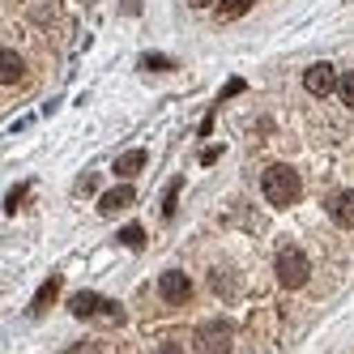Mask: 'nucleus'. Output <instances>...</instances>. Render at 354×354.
I'll return each instance as SVG.
<instances>
[{
	"instance_id": "f3484780",
	"label": "nucleus",
	"mask_w": 354,
	"mask_h": 354,
	"mask_svg": "<svg viewBox=\"0 0 354 354\" xmlns=\"http://www.w3.org/2000/svg\"><path fill=\"white\" fill-rule=\"evenodd\" d=\"M141 64H145V68H154V73H162V68H171V60H167V56H158V52H149V56H145Z\"/></svg>"
},
{
	"instance_id": "f03ea898",
	"label": "nucleus",
	"mask_w": 354,
	"mask_h": 354,
	"mask_svg": "<svg viewBox=\"0 0 354 354\" xmlns=\"http://www.w3.org/2000/svg\"><path fill=\"white\" fill-rule=\"evenodd\" d=\"M308 277H312V265H308V257H303L299 248H282V252H277V282H282V290L308 286Z\"/></svg>"
},
{
	"instance_id": "412c9836",
	"label": "nucleus",
	"mask_w": 354,
	"mask_h": 354,
	"mask_svg": "<svg viewBox=\"0 0 354 354\" xmlns=\"http://www.w3.org/2000/svg\"><path fill=\"white\" fill-rule=\"evenodd\" d=\"M120 9H124V13H129V17H133V13L141 9V0H124V5H120Z\"/></svg>"
},
{
	"instance_id": "dca6fc26",
	"label": "nucleus",
	"mask_w": 354,
	"mask_h": 354,
	"mask_svg": "<svg viewBox=\"0 0 354 354\" xmlns=\"http://www.w3.org/2000/svg\"><path fill=\"white\" fill-rule=\"evenodd\" d=\"M26 188H30V184H17V188L9 192V201H5V214H17V205H21V196H26Z\"/></svg>"
},
{
	"instance_id": "9d476101",
	"label": "nucleus",
	"mask_w": 354,
	"mask_h": 354,
	"mask_svg": "<svg viewBox=\"0 0 354 354\" xmlns=\"http://www.w3.org/2000/svg\"><path fill=\"white\" fill-rule=\"evenodd\" d=\"M56 295H60V277L52 273V277H47V282L39 286V295H35V303H30V316H43V312L56 303Z\"/></svg>"
},
{
	"instance_id": "39448f33",
	"label": "nucleus",
	"mask_w": 354,
	"mask_h": 354,
	"mask_svg": "<svg viewBox=\"0 0 354 354\" xmlns=\"http://www.w3.org/2000/svg\"><path fill=\"white\" fill-rule=\"evenodd\" d=\"M303 86H308V94H316V98L333 94V90H337V73H333V64H312L308 73H303Z\"/></svg>"
},
{
	"instance_id": "1a4fd4ad",
	"label": "nucleus",
	"mask_w": 354,
	"mask_h": 354,
	"mask_svg": "<svg viewBox=\"0 0 354 354\" xmlns=\"http://www.w3.org/2000/svg\"><path fill=\"white\" fill-rule=\"evenodd\" d=\"M145 162H149V158H145V149H129V154H120V158L111 162V171L120 175V180H133L137 171H145Z\"/></svg>"
},
{
	"instance_id": "f257e3e1",
	"label": "nucleus",
	"mask_w": 354,
	"mask_h": 354,
	"mask_svg": "<svg viewBox=\"0 0 354 354\" xmlns=\"http://www.w3.org/2000/svg\"><path fill=\"white\" fill-rule=\"evenodd\" d=\"M261 192H265V201H269V205H277V209L295 205V201H299V192H303V184H299V171H295V167H286V162H273V167L261 175Z\"/></svg>"
},
{
	"instance_id": "20e7f679",
	"label": "nucleus",
	"mask_w": 354,
	"mask_h": 354,
	"mask_svg": "<svg viewBox=\"0 0 354 354\" xmlns=\"http://www.w3.org/2000/svg\"><path fill=\"white\" fill-rule=\"evenodd\" d=\"M158 295L167 299V303H188L192 299V282H188V273H180V269H167L162 277H158Z\"/></svg>"
},
{
	"instance_id": "423d86ee",
	"label": "nucleus",
	"mask_w": 354,
	"mask_h": 354,
	"mask_svg": "<svg viewBox=\"0 0 354 354\" xmlns=\"http://www.w3.org/2000/svg\"><path fill=\"white\" fill-rule=\"evenodd\" d=\"M133 201H137V188L120 184V188H111V192L98 196V214H107V218H111V214H120V209H129Z\"/></svg>"
},
{
	"instance_id": "5701e85b",
	"label": "nucleus",
	"mask_w": 354,
	"mask_h": 354,
	"mask_svg": "<svg viewBox=\"0 0 354 354\" xmlns=\"http://www.w3.org/2000/svg\"><path fill=\"white\" fill-rule=\"evenodd\" d=\"M188 5H192V9H205V5H214V0H188Z\"/></svg>"
},
{
	"instance_id": "2eb2a0df",
	"label": "nucleus",
	"mask_w": 354,
	"mask_h": 354,
	"mask_svg": "<svg viewBox=\"0 0 354 354\" xmlns=\"http://www.w3.org/2000/svg\"><path fill=\"white\" fill-rule=\"evenodd\" d=\"M180 188H184L180 180H171V184H167V196H162V214H167V218L175 214V201H180Z\"/></svg>"
},
{
	"instance_id": "ddd939ff",
	"label": "nucleus",
	"mask_w": 354,
	"mask_h": 354,
	"mask_svg": "<svg viewBox=\"0 0 354 354\" xmlns=\"http://www.w3.org/2000/svg\"><path fill=\"white\" fill-rule=\"evenodd\" d=\"M120 243H124V248H145V231H141V226H124V231H120Z\"/></svg>"
},
{
	"instance_id": "a211bd4d",
	"label": "nucleus",
	"mask_w": 354,
	"mask_h": 354,
	"mask_svg": "<svg viewBox=\"0 0 354 354\" xmlns=\"http://www.w3.org/2000/svg\"><path fill=\"white\" fill-rule=\"evenodd\" d=\"M239 90H243V77H231V82H226V86H222V94H218V98H235Z\"/></svg>"
},
{
	"instance_id": "f8f14e48",
	"label": "nucleus",
	"mask_w": 354,
	"mask_h": 354,
	"mask_svg": "<svg viewBox=\"0 0 354 354\" xmlns=\"http://www.w3.org/2000/svg\"><path fill=\"white\" fill-rule=\"evenodd\" d=\"M252 9V0H218V17L222 21H235V17H243Z\"/></svg>"
},
{
	"instance_id": "aec40b11",
	"label": "nucleus",
	"mask_w": 354,
	"mask_h": 354,
	"mask_svg": "<svg viewBox=\"0 0 354 354\" xmlns=\"http://www.w3.org/2000/svg\"><path fill=\"white\" fill-rule=\"evenodd\" d=\"M68 354H103V350H98V342H82V346H73Z\"/></svg>"
},
{
	"instance_id": "7ed1b4c3",
	"label": "nucleus",
	"mask_w": 354,
	"mask_h": 354,
	"mask_svg": "<svg viewBox=\"0 0 354 354\" xmlns=\"http://www.w3.org/2000/svg\"><path fill=\"white\" fill-rule=\"evenodd\" d=\"M231 342H235L231 320H205L196 328V350L201 354H231Z\"/></svg>"
},
{
	"instance_id": "6e6552de",
	"label": "nucleus",
	"mask_w": 354,
	"mask_h": 354,
	"mask_svg": "<svg viewBox=\"0 0 354 354\" xmlns=\"http://www.w3.org/2000/svg\"><path fill=\"white\" fill-rule=\"evenodd\" d=\"M328 218H333L337 226H354V192L350 188L328 196Z\"/></svg>"
},
{
	"instance_id": "6ab92c4d",
	"label": "nucleus",
	"mask_w": 354,
	"mask_h": 354,
	"mask_svg": "<svg viewBox=\"0 0 354 354\" xmlns=\"http://www.w3.org/2000/svg\"><path fill=\"white\" fill-rule=\"evenodd\" d=\"M218 158H222V145H209V149H205V154H201V162H205V167H214Z\"/></svg>"
},
{
	"instance_id": "9b49d317",
	"label": "nucleus",
	"mask_w": 354,
	"mask_h": 354,
	"mask_svg": "<svg viewBox=\"0 0 354 354\" xmlns=\"http://www.w3.org/2000/svg\"><path fill=\"white\" fill-rule=\"evenodd\" d=\"M21 68H26V64H21L17 52H0V82H5V86L21 82Z\"/></svg>"
},
{
	"instance_id": "4468645a",
	"label": "nucleus",
	"mask_w": 354,
	"mask_h": 354,
	"mask_svg": "<svg viewBox=\"0 0 354 354\" xmlns=\"http://www.w3.org/2000/svg\"><path fill=\"white\" fill-rule=\"evenodd\" d=\"M337 94H342L346 107H354V73H342V77H337Z\"/></svg>"
},
{
	"instance_id": "0eeeda50",
	"label": "nucleus",
	"mask_w": 354,
	"mask_h": 354,
	"mask_svg": "<svg viewBox=\"0 0 354 354\" xmlns=\"http://www.w3.org/2000/svg\"><path fill=\"white\" fill-rule=\"evenodd\" d=\"M68 312L77 316V320H90V316H98V312H107V299H98L94 290H82V295L68 299Z\"/></svg>"
},
{
	"instance_id": "4be33fe9",
	"label": "nucleus",
	"mask_w": 354,
	"mask_h": 354,
	"mask_svg": "<svg viewBox=\"0 0 354 354\" xmlns=\"http://www.w3.org/2000/svg\"><path fill=\"white\" fill-rule=\"evenodd\" d=\"M158 354H180V346H175V342H167V346H162Z\"/></svg>"
}]
</instances>
